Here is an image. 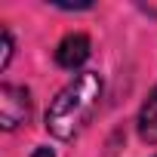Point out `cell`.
<instances>
[{
	"mask_svg": "<svg viewBox=\"0 0 157 157\" xmlns=\"http://www.w3.org/2000/svg\"><path fill=\"white\" fill-rule=\"evenodd\" d=\"M102 99V77L96 71H83L52 99L46 111V129L56 139H74L93 117Z\"/></svg>",
	"mask_w": 157,
	"mask_h": 157,
	"instance_id": "obj_1",
	"label": "cell"
},
{
	"mask_svg": "<svg viewBox=\"0 0 157 157\" xmlns=\"http://www.w3.org/2000/svg\"><path fill=\"white\" fill-rule=\"evenodd\" d=\"M28 117H31V93L25 86L3 83L0 86V120H3V129H16Z\"/></svg>",
	"mask_w": 157,
	"mask_h": 157,
	"instance_id": "obj_2",
	"label": "cell"
},
{
	"mask_svg": "<svg viewBox=\"0 0 157 157\" xmlns=\"http://www.w3.org/2000/svg\"><path fill=\"white\" fill-rule=\"evenodd\" d=\"M86 59H90V37L86 34H68L56 49V62L62 68H68V71L80 68Z\"/></svg>",
	"mask_w": 157,
	"mask_h": 157,
	"instance_id": "obj_3",
	"label": "cell"
},
{
	"mask_svg": "<svg viewBox=\"0 0 157 157\" xmlns=\"http://www.w3.org/2000/svg\"><path fill=\"white\" fill-rule=\"evenodd\" d=\"M139 136L151 145H157V90L148 93L142 111H139Z\"/></svg>",
	"mask_w": 157,
	"mask_h": 157,
	"instance_id": "obj_4",
	"label": "cell"
},
{
	"mask_svg": "<svg viewBox=\"0 0 157 157\" xmlns=\"http://www.w3.org/2000/svg\"><path fill=\"white\" fill-rule=\"evenodd\" d=\"M10 56H13V37H10V31L3 28V59H0V68L10 65Z\"/></svg>",
	"mask_w": 157,
	"mask_h": 157,
	"instance_id": "obj_5",
	"label": "cell"
},
{
	"mask_svg": "<svg viewBox=\"0 0 157 157\" xmlns=\"http://www.w3.org/2000/svg\"><path fill=\"white\" fill-rule=\"evenodd\" d=\"M31 157H52V151H49V148H37Z\"/></svg>",
	"mask_w": 157,
	"mask_h": 157,
	"instance_id": "obj_6",
	"label": "cell"
}]
</instances>
